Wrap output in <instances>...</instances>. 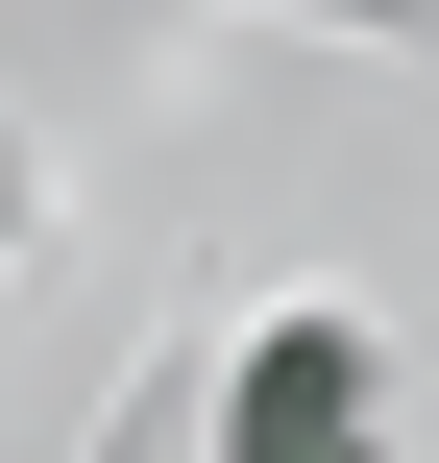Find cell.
I'll return each instance as SVG.
<instances>
[{
  "instance_id": "obj_1",
  "label": "cell",
  "mask_w": 439,
  "mask_h": 463,
  "mask_svg": "<svg viewBox=\"0 0 439 463\" xmlns=\"http://www.w3.org/2000/svg\"><path fill=\"white\" fill-rule=\"evenodd\" d=\"M220 463H391V366H367V317H269L244 391H220Z\"/></svg>"
}]
</instances>
